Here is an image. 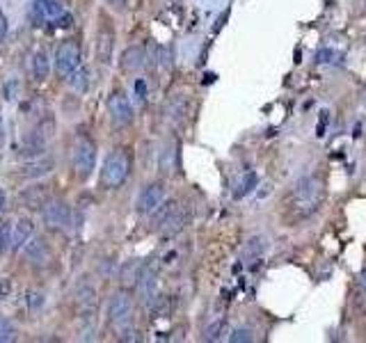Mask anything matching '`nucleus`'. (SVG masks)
Returning a JSON list of instances; mask_svg holds the SVG:
<instances>
[{
  "label": "nucleus",
  "instance_id": "24",
  "mask_svg": "<svg viewBox=\"0 0 366 343\" xmlns=\"http://www.w3.org/2000/svg\"><path fill=\"white\" fill-rule=\"evenodd\" d=\"M165 112H167V119H172V122H181L183 117L188 115V101L183 99V94H176V97H174V99L167 103Z\"/></svg>",
  "mask_w": 366,
  "mask_h": 343
},
{
  "label": "nucleus",
  "instance_id": "8",
  "mask_svg": "<svg viewBox=\"0 0 366 343\" xmlns=\"http://www.w3.org/2000/svg\"><path fill=\"white\" fill-rule=\"evenodd\" d=\"M163 201H165V185L160 181H153V183H147L142 192L138 194V201H135V210L140 215H151L156 208H158Z\"/></svg>",
  "mask_w": 366,
  "mask_h": 343
},
{
  "label": "nucleus",
  "instance_id": "7",
  "mask_svg": "<svg viewBox=\"0 0 366 343\" xmlns=\"http://www.w3.org/2000/svg\"><path fill=\"white\" fill-rule=\"evenodd\" d=\"M42 220L49 229H67L72 224V206L65 199H49L42 208Z\"/></svg>",
  "mask_w": 366,
  "mask_h": 343
},
{
  "label": "nucleus",
  "instance_id": "14",
  "mask_svg": "<svg viewBox=\"0 0 366 343\" xmlns=\"http://www.w3.org/2000/svg\"><path fill=\"white\" fill-rule=\"evenodd\" d=\"M53 167H56V162L49 156H37V158H30L26 165H21L17 174L21 178H42L46 174H51Z\"/></svg>",
  "mask_w": 366,
  "mask_h": 343
},
{
  "label": "nucleus",
  "instance_id": "30",
  "mask_svg": "<svg viewBox=\"0 0 366 343\" xmlns=\"http://www.w3.org/2000/svg\"><path fill=\"white\" fill-rule=\"evenodd\" d=\"M254 185H256V174L252 172V174H245V178L240 181V185H238V190L233 192V197L236 199H240L243 194H247V192H252L254 190Z\"/></svg>",
  "mask_w": 366,
  "mask_h": 343
},
{
  "label": "nucleus",
  "instance_id": "13",
  "mask_svg": "<svg viewBox=\"0 0 366 343\" xmlns=\"http://www.w3.org/2000/svg\"><path fill=\"white\" fill-rule=\"evenodd\" d=\"M188 222H190L188 208H183L181 204H174V208L169 210V215L165 217V222L158 227V231L163 233V236H176V233H181L185 229V224Z\"/></svg>",
  "mask_w": 366,
  "mask_h": 343
},
{
  "label": "nucleus",
  "instance_id": "17",
  "mask_svg": "<svg viewBox=\"0 0 366 343\" xmlns=\"http://www.w3.org/2000/svg\"><path fill=\"white\" fill-rule=\"evenodd\" d=\"M119 65H122L124 72H128V74L140 72V69L147 65V51H144V46H128V49L122 53Z\"/></svg>",
  "mask_w": 366,
  "mask_h": 343
},
{
  "label": "nucleus",
  "instance_id": "25",
  "mask_svg": "<svg viewBox=\"0 0 366 343\" xmlns=\"http://www.w3.org/2000/svg\"><path fill=\"white\" fill-rule=\"evenodd\" d=\"M67 81H69V85H72L74 92H78V94H85L88 87H90V72L81 65L72 76L67 78Z\"/></svg>",
  "mask_w": 366,
  "mask_h": 343
},
{
  "label": "nucleus",
  "instance_id": "6",
  "mask_svg": "<svg viewBox=\"0 0 366 343\" xmlns=\"http://www.w3.org/2000/svg\"><path fill=\"white\" fill-rule=\"evenodd\" d=\"M108 115H110V122L117 128L131 126L133 124V106H131L128 97L124 94L122 90H113L110 97H108Z\"/></svg>",
  "mask_w": 366,
  "mask_h": 343
},
{
  "label": "nucleus",
  "instance_id": "20",
  "mask_svg": "<svg viewBox=\"0 0 366 343\" xmlns=\"http://www.w3.org/2000/svg\"><path fill=\"white\" fill-rule=\"evenodd\" d=\"M74 298L78 302V307L83 309H92L97 302V286L90 282V279H83L81 284H76V293Z\"/></svg>",
  "mask_w": 366,
  "mask_h": 343
},
{
  "label": "nucleus",
  "instance_id": "16",
  "mask_svg": "<svg viewBox=\"0 0 366 343\" xmlns=\"http://www.w3.org/2000/svg\"><path fill=\"white\" fill-rule=\"evenodd\" d=\"M176 167H178V144H176V140H167L158 153V169L165 176H169V174H174Z\"/></svg>",
  "mask_w": 366,
  "mask_h": 343
},
{
  "label": "nucleus",
  "instance_id": "22",
  "mask_svg": "<svg viewBox=\"0 0 366 343\" xmlns=\"http://www.w3.org/2000/svg\"><path fill=\"white\" fill-rule=\"evenodd\" d=\"M49 74H51V58H49V53H46L44 49H37L35 56H33V76H35V81L44 83L46 78H49Z\"/></svg>",
  "mask_w": 366,
  "mask_h": 343
},
{
  "label": "nucleus",
  "instance_id": "21",
  "mask_svg": "<svg viewBox=\"0 0 366 343\" xmlns=\"http://www.w3.org/2000/svg\"><path fill=\"white\" fill-rule=\"evenodd\" d=\"M142 270H144V266H142V263H138V261L124 263L122 270H119V282H122V286L124 288H135L140 275H142Z\"/></svg>",
  "mask_w": 366,
  "mask_h": 343
},
{
  "label": "nucleus",
  "instance_id": "35",
  "mask_svg": "<svg viewBox=\"0 0 366 343\" xmlns=\"http://www.w3.org/2000/svg\"><path fill=\"white\" fill-rule=\"evenodd\" d=\"M360 286L364 288V293H366V270H362V275H360Z\"/></svg>",
  "mask_w": 366,
  "mask_h": 343
},
{
  "label": "nucleus",
  "instance_id": "1",
  "mask_svg": "<svg viewBox=\"0 0 366 343\" xmlns=\"http://www.w3.org/2000/svg\"><path fill=\"white\" fill-rule=\"evenodd\" d=\"M325 201V183L318 174L300 176L291 190V208L298 217H311Z\"/></svg>",
  "mask_w": 366,
  "mask_h": 343
},
{
  "label": "nucleus",
  "instance_id": "26",
  "mask_svg": "<svg viewBox=\"0 0 366 343\" xmlns=\"http://www.w3.org/2000/svg\"><path fill=\"white\" fill-rule=\"evenodd\" d=\"M23 302H26V309L30 311V314H39V311H42L44 305H46V295H44V291L30 288V291H26V298H23Z\"/></svg>",
  "mask_w": 366,
  "mask_h": 343
},
{
  "label": "nucleus",
  "instance_id": "23",
  "mask_svg": "<svg viewBox=\"0 0 366 343\" xmlns=\"http://www.w3.org/2000/svg\"><path fill=\"white\" fill-rule=\"evenodd\" d=\"M227 330H229L227 316H224V314L215 316L213 321L206 325V330H204V341H220L224 334H227Z\"/></svg>",
  "mask_w": 366,
  "mask_h": 343
},
{
  "label": "nucleus",
  "instance_id": "34",
  "mask_svg": "<svg viewBox=\"0 0 366 343\" xmlns=\"http://www.w3.org/2000/svg\"><path fill=\"white\" fill-rule=\"evenodd\" d=\"M0 210H7V194L3 188H0Z\"/></svg>",
  "mask_w": 366,
  "mask_h": 343
},
{
  "label": "nucleus",
  "instance_id": "11",
  "mask_svg": "<svg viewBox=\"0 0 366 343\" xmlns=\"http://www.w3.org/2000/svg\"><path fill=\"white\" fill-rule=\"evenodd\" d=\"M135 288H138V293H140V300H142L147 307H153L156 302L160 300V293H158V275H156L151 268L144 266V270H142V275H140Z\"/></svg>",
  "mask_w": 366,
  "mask_h": 343
},
{
  "label": "nucleus",
  "instance_id": "36",
  "mask_svg": "<svg viewBox=\"0 0 366 343\" xmlns=\"http://www.w3.org/2000/svg\"><path fill=\"white\" fill-rule=\"evenodd\" d=\"M3 133H5V126H3V119H0V137H3Z\"/></svg>",
  "mask_w": 366,
  "mask_h": 343
},
{
  "label": "nucleus",
  "instance_id": "4",
  "mask_svg": "<svg viewBox=\"0 0 366 343\" xmlns=\"http://www.w3.org/2000/svg\"><path fill=\"white\" fill-rule=\"evenodd\" d=\"M97 165V142L90 135H78L74 140V149H72V167L78 181L92 176Z\"/></svg>",
  "mask_w": 366,
  "mask_h": 343
},
{
  "label": "nucleus",
  "instance_id": "9",
  "mask_svg": "<svg viewBox=\"0 0 366 343\" xmlns=\"http://www.w3.org/2000/svg\"><path fill=\"white\" fill-rule=\"evenodd\" d=\"M23 256L28 259V263H33V266H49L51 259H53V249L49 245V240L44 236H30V240L26 245H23Z\"/></svg>",
  "mask_w": 366,
  "mask_h": 343
},
{
  "label": "nucleus",
  "instance_id": "31",
  "mask_svg": "<svg viewBox=\"0 0 366 343\" xmlns=\"http://www.w3.org/2000/svg\"><path fill=\"white\" fill-rule=\"evenodd\" d=\"M229 341L231 343H250V341H254V332L247 330V327H236V330L229 334Z\"/></svg>",
  "mask_w": 366,
  "mask_h": 343
},
{
  "label": "nucleus",
  "instance_id": "12",
  "mask_svg": "<svg viewBox=\"0 0 366 343\" xmlns=\"http://www.w3.org/2000/svg\"><path fill=\"white\" fill-rule=\"evenodd\" d=\"M49 199H51V188L46 183H35L30 188H23L19 194V201L30 210H42Z\"/></svg>",
  "mask_w": 366,
  "mask_h": 343
},
{
  "label": "nucleus",
  "instance_id": "28",
  "mask_svg": "<svg viewBox=\"0 0 366 343\" xmlns=\"http://www.w3.org/2000/svg\"><path fill=\"white\" fill-rule=\"evenodd\" d=\"M17 325H14L12 321H7V318H0V343H12L17 341Z\"/></svg>",
  "mask_w": 366,
  "mask_h": 343
},
{
  "label": "nucleus",
  "instance_id": "27",
  "mask_svg": "<svg viewBox=\"0 0 366 343\" xmlns=\"http://www.w3.org/2000/svg\"><path fill=\"white\" fill-rule=\"evenodd\" d=\"M341 60H344V53L337 49H330V46H325V49L316 53V65H321V67H334V65H339Z\"/></svg>",
  "mask_w": 366,
  "mask_h": 343
},
{
  "label": "nucleus",
  "instance_id": "33",
  "mask_svg": "<svg viewBox=\"0 0 366 343\" xmlns=\"http://www.w3.org/2000/svg\"><path fill=\"white\" fill-rule=\"evenodd\" d=\"M7 30H10V23H7V17L3 12H0V44L5 42V37H7Z\"/></svg>",
  "mask_w": 366,
  "mask_h": 343
},
{
  "label": "nucleus",
  "instance_id": "15",
  "mask_svg": "<svg viewBox=\"0 0 366 343\" xmlns=\"http://www.w3.org/2000/svg\"><path fill=\"white\" fill-rule=\"evenodd\" d=\"M113 51H115V30L103 26L97 33V44H94V56L101 65H110L113 60Z\"/></svg>",
  "mask_w": 366,
  "mask_h": 343
},
{
  "label": "nucleus",
  "instance_id": "19",
  "mask_svg": "<svg viewBox=\"0 0 366 343\" xmlns=\"http://www.w3.org/2000/svg\"><path fill=\"white\" fill-rule=\"evenodd\" d=\"M266 247H268L266 238H261V236L250 238V240L245 243V247L240 249V261H243V263H254V261H259L261 256H263V252H266Z\"/></svg>",
  "mask_w": 366,
  "mask_h": 343
},
{
  "label": "nucleus",
  "instance_id": "18",
  "mask_svg": "<svg viewBox=\"0 0 366 343\" xmlns=\"http://www.w3.org/2000/svg\"><path fill=\"white\" fill-rule=\"evenodd\" d=\"M33 229H35V224L30 217H19V220L12 224V249L14 252H21L23 245H26L30 236H33Z\"/></svg>",
  "mask_w": 366,
  "mask_h": 343
},
{
  "label": "nucleus",
  "instance_id": "10",
  "mask_svg": "<svg viewBox=\"0 0 366 343\" xmlns=\"http://www.w3.org/2000/svg\"><path fill=\"white\" fill-rule=\"evenodd\" d=\"M35 12L39 19L46 23H53V26H65L62 21H72L65 5H62V0H37Z\"/></svg>",
  "mask_w": 366,
  "mask_h": 343
},
{
  "label": "nucleus",
  "instance_id": "29",
  "mask_svg": "<svg viewBox=\"0 0 366 343\" xmlns=\"http://www.w3.org/2000/svg\"><path fill=\"white\" fill-rule=\"evenodd\" d=\"M12 249V224L0 220V254Z\"/></svg>",
  "mask_w": 366,
  "mask_h": 343
},
{
  "label": "nucleus",
  "instance_id": "3",
  "mask_svg": "<svg viewBox=\"0 0 366 343\" xmlns=\"http://www.w3.org/2000/svg\"><path fill=\"white\" fill-rule=\"evenodd\" d=\"M133 295L128 293V288L115 291L108 302V323H110L117 332H126L133 325Z\"/></svg>",
  "mask_w": 366,
  "mask_h": 343
},
{
  "label": "nucleus",
  "instance_id": "2",
  "mask_svg": "<svg viewBox=\"0 0 366 343\" xmlns=\"http://www.w3.org/2000/svg\"><path fill=\"white\" fill-rule=\"evenodd\" d=\"M131 172V156L126 149H113L106 156L103 167H101V185L108 190H115L128 178Z\"/></svg>",
  "mask_w": 366,
  "mask_h": 343
},
{
  "label": "nucleus",
  "instance_id": "5",
  "mask_svg": "<svg viewBox=\"0 0 366 343\" xmlns=\"http://www.w3.org/2000/svg\"><path fill=\"white\" fill-rule=\"evenodd\" d=\"M83 65V51L81 44L76 39H65L58 49H56V58H53V69L60 78H69L78 67Z\"/></svg>",
  "mask_w": 366,
  "mask_h": 343
},
{
  "label": "nucleus",
  "instance_id": "32",
  "mask_svg": "<svg viewBox=\"0 0 366 343\" xmlns=\"http://www.w3.org/2000/svg\"><path fill=\"white\" fill-rule=\"evenodd\" d=\"M106 3L115 12H126V7H128V0H106Z\"/></svg>",
  "mask_w": 366,
  "mask_h": 343
}]
</instances>
